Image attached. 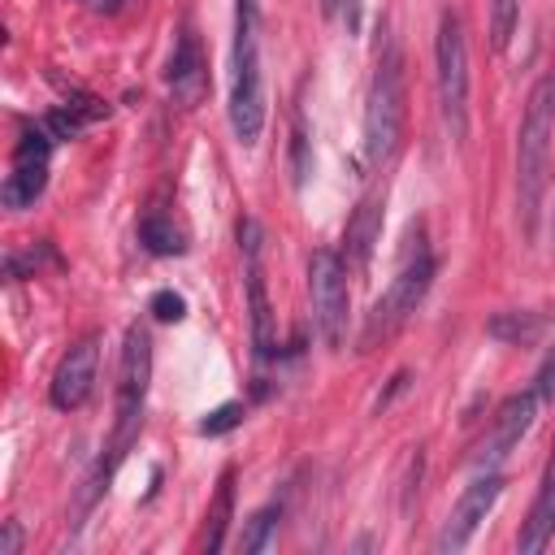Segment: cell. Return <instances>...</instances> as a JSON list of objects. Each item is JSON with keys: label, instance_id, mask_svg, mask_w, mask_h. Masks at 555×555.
Wrapping results in <instances>:
<instances>
[{"label": "cell", "instance_id": "1", "mask_svg": "<svg viewBox=\"0 0 555 555\" xmlns=\"http://www.w3.org/2000/svg\"><path fill=\"white\" fill-rule=\"evenodd\" d=\"M551 134H555V74L533 82L516 139V217L525 238H533L538 230V208L551 173Z\"/></svg>", "mask_w": 555, "mask_h": 555}, {"label": "cell", "instance_id": "2", "mask_svg": "<svg viewBox=\"0 0 555 555\" xmlns=\"http://www.w3.org/2000/svg\"><path fill=\"white\" fill-rule=\"evenodd\" d=\"M230 126L243 147L264 130V74H260V13L256 0H234V52H230Z\"/></svg>", "mask_w": 555, "mask_h": 555}, {"label": "cell", "instance_id": "3", "mask_svg": "<svg viewBox=\"0 0 555 555\" xmlns=\"http://www.w3.org/2000/svg\"><path fill=\"white\" fill-rule=\"evenodd\" d=\"M403 117H408V95H403V56L390 43L373 69L369 100H364V156L369 165H382L399 139H403Z\"/></svg>", "mask_w": 555, "mask_h": 555}, {"label": "cell", "instance_id": "4", "mask_svg": "<svg viewBox=\"0 0 555 555\" xmlns=\"http://www.w3.org/2000/svg\"><path fill=\"white\" fill-rule=\"evenodd\" d=\"M429 282H434V256H429V251H416V256L395 273V282H390V286H386V295L373 304V312L364 317L360 351H373V347L390 343V338L412 321V312L421 308V299H425Z\"/></svg>", "mask_w": 555, "mask_h": 555}, {"label": "cell", "instance_id": "5", "mask_svg": "<svg viewBox=\"0 0 555 555\" xmlns=\"http://www.w3.org/2000/svg\"><path fill=\"white\" fill-rule=\"evenodd\" d=\"M438 104H442V121L451 130V139L468 134V39H464V22L460 13H442L438 17Z\"/></svg>", "mask_w": 555, "mask_h": 555}, {"label": "cell", "instance_id": "6", "mask_svg": "<svg viewBox=\"0 0 555 555\" xmlns=\"http://www.w3.org/2000/svg\"><path fill=\"white\" fill-rule=\"evenodd\" d=\"M147 377H152V343L139 325L126 330V347H121V369H117V429H113V464L126 455V447L134 442L139 425H143V395H147Z\"/></svg>", "mask_w": 555, "mask_h": 555}, {"label": "cell", "instance_id": "7", "mask_svg": "<svg viewBox=\"0 0 555 555\" xmlns=\"http://www.w3.org/2000/svg\"><path fill=\"white\" fill-rule=\"evenodd\" d=\"M308 286H312V317L325 338V347H343L347 338V264L338 251H312L308 260Z\"/></svg>", "mask_w": 555, "mask_h": 555}, {"label": "cell", "instance_id": "8", "mask_svg": "<svg viewBox=\"0 0 555 555\" xmlns=\"http://www.w3.org/2000/svg\"><path fill=\"white\" fill-rule=\"evenodd\" d=\"M238 247H243V260H247V312H251V351L256 360L264 364L278 347V334H273V304H269V291H264V269H260V247H264V234L251 217L238 221Z\"/></svg>", "mask_w": 555, "mask_h": 555}, {"label": "cell", "instance_id": "9", "mask_svg": "<svg viewBox=\"0 0 555 555\" xmlns=\"http://www.w3.org/2000/svg\"><path fill=\"white\" fill-rule=\"evenodd\" d=\"M499 494H503V477H499V473L473 477V481L464 486V494L455 499V507H451V516H447V525H442L434 551H438V555H460V551L473 542V533L481 529V520L494 512Z\"/></svg>", "mask_w": 555, "mask_h": 555}, {"label": "cell", "instance_id": "10", "mask_svg": "<svg viewBox=\"0 0 555 555\" xmlns=\"http://www.w3.org/2000/svg\"><path fill=\"white\" fill-rule=\"evenodd\" d=\"M95 364H100V338L87 334V338H78V343L61 356V364H56V373H52V386H48L52 408H61V412L82 408L87 395H91V382H95Z\"/></svg>", "mask_w": 555, "mask_h": 555}, {"label": "cell", "instance_id": "11", "mask_svg": "<svg viewBox=\"0 0 555 555\" xmlns=\"http://www.w3.org/2000/svg\"><path fill=\"white\" fill-rule=\"evenodd\" d=\"M538 416V390H520L512 399H503V408L494 412V429H490V442L481 447V464H499L512 447H520V438L529 434Z\"/></svg>", "mask_w": 555, "mask_h": 555}, {"label": "cell", "instance_id": "12", "mask_svg": "<svg viewBox=\"0 0 555 555\" xmlns=\"http://www.w3.org/2000/svg\"><path fill=\"white\" fill-rule=\"evenodd\" d=\"M165 78H169V87H173V100H178V104L195 108V104L204 100V91H208V74H204L199 39H195L191 30H182V35H178V43H173V56H169V69H165Z\"/></svg>", "mask_w": 555, "mask_h": 555}, {"label": "cell", "instance_id": "13", "mask_svg": "<svg viewBox=\"0 0 555 555\" xmlns=\"http://www.w3.org/2000/svg\"><path fill=\"white\" fill-rule=\"evenodd\" d=\"M555 538V447L546 455V468H542V481H538V499L529 507V520L520 525V555H542Z\"/></svg>", "mask_w": 555, "mask_h": 555}, {"label": "cell", "instance_id": "14", "mask_svg": "<svg viewBox=\"0 0 555 555\" xmlns=\"http://www.w3.org/2000/svg\"><path fill=\"white\" fill-rule=\"evenodd\" d=\"M377 234H382V199L369 195V199H360L356 217L347 221V234H343V264H347V269H364L369 256H373Z\"/></svg>", "mask_w": 555, "mask_h": 555}, {"label": "cell", "instance_id": "15", "mask_svg": "<svg viewBox=\"0 0 555 555\" xmlns=\"http://www.w3.org/2000/svg\"><path fill=\"white\" fill-rule=\"evenodd\" d=\"M230 516H234V468H225V473L217 477V494H212V503H208L204 538H199V551H204V555H217V551L225 546Z\"/></svg>", "mask_w": 555, "mask_h": 555}, {"label": "cell", "instance_id": "16", "mask_svg": "<svg viewBox=\"0 0 555 555\" xmlns=\"http://www.w3.org/2000/svg\"><path fill=\"white\" fill-rule=\"evenodd\" d=\"M43 186H48V165H39V160H13V169L4 173V186H0V199H4V208H26V204H35L39 195H43Z\"/></svg>", "mask_w": 555, "mask_h": 555}, {"label": "cell", "instance_id": "17", "mask_svg": "<svg viewBox=\"0 0 555 555\" xmlns=\"http://www.w3.org/2000/svg\"><path fill=\"white\" fill-rule=\"evenodd\" d=\"M542 330H546V321H542L538 312H516V308L494 312V317L486 321V334L499 338V343H507V347H529V343L542 338Z\"/></svg>", "mask_w": 555, "mask_h": 555}, {"label": "cell", "instance_id": "18", "mask_svg": "<svg viewBox=\"0 0 555 555\" xmlns=\"http://www.w3.org/2000/svg\"><path fill=\"white\" fill-rule=\"evenodd\" d=\"M139 243L152 251V256H178L186 243H182V230L165 217H143L139 221Z\"/></svg>", "mask_w": 555, "mask_h": 555}, {"label": "cell", "instance_id": "19", "mask_svg": "<svg viewBox=\"0 0 555 555\" xmlns=\"http://www.w3.org/2000/svg\"><path fill=\"white\" fill-rule=\"evenodd\" d=\"M278 520H282V503H269V507H260L247 525H243V538H238V546L247 551V555H260V551H269L273 546V533H278Z\"/></svg>", "mask_w": 555, "mask_h": 555}, {"label": "cell", "instance_id": "20", "mask_svg": "<svg viewBox=\"0 0 555 555\" xmlns=\"http://www.w3.org/2000/svg\"><path fill=\"white\" fill-rule=\"evenodd\" d=\"M520 22V0H490V43L503 52Z\"/></svg>", "mask_w": 555, "mask_h": 555}, {"label": "cell", "instance_id": "21", "mask_svg": "<svg viewBox=\"0 0 555 555\" xmlns=\"http://www.w3.org/2000/svg\"><path fill=\"white\" fill-rule=\"evenodd\" d=\"M243 403H221V408H212V412H204L199 416V425H195V434H204V438H221V434H230V429H238L243 425Z\"/></svg>", "mask_w": 555, "mask_h": 555}, {"label": "cell", "instance_id": "22", "mask_svg": "<svg viewBox=\"0 0 555 555\" xmlns=\"http://www.w3.org/2000/svg\"><path fill=\"white\" fill-rule=\"evenodd\" d=\"M43 126H48V134H52V139H74V134H82L87 117H82V113H74V108L65 104V108H52V113L43 117Z\"/></svg>", "mask_w": 555, "mask_h": 555}, {"label": "cell", "instance_id": "23", "mask_svg": "<svg viewBox=\"0 0 555 555\" xmlns=\"http://www.w3.org/2000/svg\"><path fill=\"white\" fill-rule=\"evenodd\" d=\"M147 308H152V317H156V321H165V325H169V321H182V317H186V299H182L178 291H156Z\"/></svg>", "mask_w": 555, "mask_h": 555}, {"label": "cell", "instance_id": "24", "mask_svg": "<svg viewBox=\"0 0 555 555\" xmlns=\"http://www.w3.org/2000/svg\"><path fill=\"white\" fill-rule=\"evenodd\" d=\"M291 152H295V182H304V178H308V134H304V117H295Z\"/></svg>", "mask_w": 555, "mask_h": 555}, {"label": "cell", "instance_id": "25", "mask_svg": "<svg viewBox=\"0 0 555 555\" xmlns=\"http://www.w3.org/2000/svg\"><path fill=\"white\" fill-rule=\"evenodd\" d=\"M533 390H538V399H555V347L546 351V360H542V369H538V382H533Z\"/></svg>", "mask_w": 555, "mask_h": 555}, {"label": "cell", "instance_id": "26", "mask_svg": "<svg viewBox=\"0 0 555 555\" xmlns=\"http://www.w3.org/2000/svg\"><path fill=\"white\" fill-rule=\"evenodd\" d=\"M22 551V529H17V520H4V529H0V555H17Z\"/></svg>", "mask_w": 555, "mask_h": 555}, {"label": "cell", "instance_id": "27", "mask_svg": "<svg viewBox=\"0 0 555 555\" xmlns=\"http://www.w3.org/2000/svg\"><path fill=\"white\" fill-rule=\"evenodd\" d=\"M360 9H364V0H347V4H343V22H347V35H356V30H360Z\"/></svg>", "mask_w": 555, "mask_h": 555}, {"label": "cell", "instance_id": "28", "mask_svg": "<svg viewBox=\"0 0 555 555\" xmlns=\"http://www.w3.org/2000/svg\"><path fill=\"white\" fill-rule=\"evenodd\" d=\"M321 9H325V13H334V0H321Z\"/></svg>", "mask_w": 555, "mask_h": 555}]
</instances>
